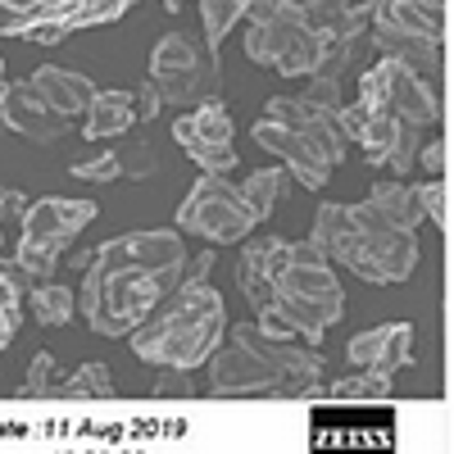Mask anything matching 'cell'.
<instances>
[{"instance_id": "obj_1", "label": "cell", "mask_w": 454, "mask_h": 454, "mask_svg": "<svg viewBox=\"0 0 454 454\" xmlns=\"http://www.w3.org/2000/svg\"><path fill=\"white\" fill-rule=\"evenodd\" d=\"M227 336L223 295L209 278H182L132 332V355L155 368H200Z\"/></svg>"}, {"instance_id": "obj_2", "label": "cell", "mask_w": 454, "mask_h": 454, "mask_svg": "<svg viewBox=\"0 0 454 454\" xmlns=\"http://www.w3.org/2000/svg\"><path fill=\"white\" fill-rule=\"evenodd\" d=\"M309 241L340 269H350L364 282H409L419 269V241L400 227H372L350 214V205H318Z\"/></svg>"}, {"instance_id": "obj_3", "label": "cell", "mask_w": 454, "mask_h": 454, "mask_svg": "<svg viewBox=\"0 0 454 454\" xmlns=\"http://www.w3.org/2000/svg\"><path fill=\"white\" fill-rule=\"evenodd\" d=\"M177 286V278L168 273H145V269H119L109 263L100 250H91V263H87V278H82V291H78V305L87 314V327L96 336H128L160 300Z\"/></svg>"}, {"instance_id": "obj_4", "label": "cell", "mask_w": 454, "mask_h": 454, "mask_svg": "<svg viewBox=\"0 0 454 454\" xmlns=\"http://www.w3.org/2000/svg\"><path fill=\"white\" fill-rule=\"evenodd\" d=\"M246 55L263 68H278L282 78H309L323 42L309 32L305 10L295 0H259L246 14Z\"/></svg>"}, {"instance_id": "obj_5", "label": "cell", "mask_w": 454, "mask_h": 454, "mask_svg": "<svg viewBox=\"0 0 454 454\" xmlns=\"http://www.w3.org/2000/svg\"><path fill=\"white\" fill-rule=\"evenodd\" d=\"M150 82H155L164 109H182V105H205V100H218L223 96V68H218V55L196 42L192 32H168L164 42L150 55Z\"/></svg>"}, {"instance_id": "obj_6", "label": "cell", "mask_w": 454, "mask_h": 454, "mask_svg": "<svg viewBox=\"0 0 454 454\" xmlns=\"http://www.w3.org/2000/svg\"><path fill=\"white\" fill-rule=\"evenodd\" d=\"M273 291H278V309L291 318L295 336L305 340H323V332L346 309L332 259H286V269L273 278Z\"/></svg>"}, {"instance_id": "obj_7", "label": "cell", "mask_w": 454, "mask_h": 454, "mask_svg": "<svg viewBox=\"0 0 454 454\" xmlns=\"http://www.w3.org/2000/svg\"><path fill=\"white\" fill-rule=\"evenodd\" d=\"M259 218L246 209L241 192L232 182H223L218 173H205L192 196L177 205V227L182 232H192L209 246H232V241H246V232L254 227Z\"/></svg>"}, {"instance_id": "obj_8", "label": "cell", "mask_w": 454, "mask_h": 454, "mask_svg": "<svg viewBox=\"0 0 454 454\" xmlns=\"http://www.w3.org/2000/svg\"><path fill=\"white\" fill-rule=\"evenodd\" d=\"M227 336L250 346L278 372L273 395H282V400H323V364L327 359L318 350L295 346V340H282V336H269L259 323H237V327H227Z\"/></svg>"}, {"instance_id": "obj_9", "label": "cell", "mask_w": 454, "mask_h": 454, "mask_svg": "<svg viewBox=\"0 0 454 454\" xmlns=\"http://www.w3.org/2000/svg\"><path fill=\"white\" fill-rule=\"evenodd\" d=\"M359 100L395 114V119H404L413 128L441 123V96H436V87L423 82L419 73H409L395 59H377L372 68L359 73Z\"/></svg>"}, {"instance_id": "obj_10", "label": "cell", "mask_w": 454, "mask_h": 454, "mask_svg": "<svg viewBox=\"0 0 454 454\" xmlns=\"http://www.w3.org/2000/svg\"><path fill=\"white\" fill-rule=\"evenodd\" d=\"M173 137L177 145L192 155L205 173L227 177L237 168V145H232V114L223 109V100H205L192 114L173 119Z\"/></svg>"}, {"instance_id": "obj_11", "label": "cell", "mask_w": 454, "mask_h": 454, "mask_svg": "<svg viewBox=\"0 0 454 454\" xmlns=\"http://www.w3.org/2000/svg\"><path fill=\"white\" fill-rule=\"evenodd\" d=\"M109 263L119 269H145V273H168L182 282L186 269V246L177 232H164V227H150V232H123L105 246H96Z\"/></svg>"}, {"instance_id": "obj_12", "label": "cell", "mask_w": 454, "mask_h": 454, "mask_svg": "<svg viewBox=\"0 0 454 454\" xmlns=\"http://www.w3.org/2000/svg\"><path fill=\"white\" fill-rule=\"evenodd\" d=\"M250 137H254V145L273 150V155L282 160V168H286L300 186H309V192L327 186V177H332L336 164L323 155V150H318L305 132H295V128H286V123H273V119H259V123L250 128Z\"/></svg>"}, {"instance_id": "obj_13", "label": "cell", "mask_w": 454, "mask_h": 454, "mask_svg": "<svg viewBox=\"0 0 454 454\" xmlns=\"http://www.w3.org/2000/svg\"><path fill=\"white\" fill-rule=\"evenodd\" d=\"M205 364H209V391L214 395H273V387H278V372L250 346H241V340L218 346Z\"/></svg>"}, {"instance_id": "obj_14", "label": "cell", "mask_w": 454, "mask_h": 454, "mask_svg": "<svg viewBox=\"0 0 454 454\" xmlns=\"http://www.w3.org/2000/svg\"><path fill=\"white\" fill-rule=\"evenodd\" d=\"M286 259H291V241L286 237H259V241H250L241 250V259H237V286H241L246 305L254 314H263L278 300L273 278L286 269Z\"/></svg>"}, {"instance_id": "obj_15", "label": "cell", "mask_w": 454, "mask_h": 454, "mask_svg": "<svg viewBox=\"0 0 454 454\" xmlns=\"http://www.w3.org/2000/svg\"><path fill=\"white\" fill-rule=\"evenodd\" d=\"M91 218H96V205H91V200L46 196V200L27 205L23 232H19V237H32V241H46V246H55V250H68Z\"/></svg>"}, {"instance_id": "obj_16", "label": "cell", "mask_w": 454, "mask_h": 454, "mask_svg": "<svg viewBox=\"0 0 454 454\" xmlns=\"http://www.w3.org/2000/svg\"><path fill=\"white\" fill-rule=\"evenodd\" d=\"M263 119L305 132L332 164L346 160V137H340V128H336V114H332V109H318V105L305 100V96H273L269 105H263Z\"/></svg>"}, {"instance_id": "obj_17", "label": "cell", "mask_w": 454, "mask_h": 454, "mask_svg": "<svg viewBox=\"0 0 454 454\" xmlns=\"http://www.w3.org/2000/svg\"><path fill=\"white\" fill-rule=\"evenodd\" d=\"M346 359H350L355 368L395 377V372L413 359V327H409V323H377V327L350 336Z\"/></svg>"}, {"instance_id": "obj_18", "label": "cell", "mask_w": 454, "mask_h": 454, "mask_svg": "<svg viewBox=\"0 0 454 454\" xmlns=\"http://www.w3.org/2000/svg\"><path fill=\"white\" fill-rule=\"evenodd\" d=\"M0 114H5V123L14 132H23L27 141H42V145L64 141L68 137V123H73V119L55 114L42 96H36L32 82H5V91H0Z\"/></svg>"}, {"instance_id": "obj_19", "label": "cell", "mask_w": 454, "mask_h": 454, "mask_svg": "<svg viewBox=\"0 0 454 454\" xmlns=\"http://www.w3.org/2000/svg\"><path fill=\"white\" fill-rule=\"evenodd\" d=\"M364 5H368V23L382 32L445 42V14L450 10H432V5H419V0H364Z\"/></svg>"}, {"instance_id": "obj_20", "label": "cell", "mask_w": 454, "mask_h": 454, "mask_svg": "<svg viewBox=\"0 0 454 454\" xmlns=\"http://www.w3.org/2000/svg\"><path fill=\"white\" fill-rule=\"evenodd\" d=\"M350 214L359 223H372V227H400V232H419V200H413V186L409 182H377L368 200L350 205Z\"/></svg>"}, {"instance_id": "obj_21", "label": "cell", "mask_w": 454, "mask_h": 454, "mask_svg": "<svg viewBox=\"0 0 454 454\" xmlns=\"http://www.w3.org/2000/svg\"><path fill=\"white\" fill-rule=\"evenodd\" d=\"M305 23L318 42H355L368 32V5L364 0H305Z\"/></svg>"}, {"instance_id": "obj_22", "label": "cell", "mask_w": 454, "mask_h": 454, "mask_svg": "<svg viewBox=\"0 0 454 454\" xmlns=\"http://www.w3.org/2000/svg\"><path fill=\"white\" fill-rule=\"evenodd\" d=\"M32 91L42 96L55 114H64V119H78V114H87L96 87L82 78V73H73V68H59V64H42L32 73Z\"/></svg>"}, {"instance_id": "obj_23", "label": "cell", "mask_w": 454, "mask_h": 454, "mask_svg": "<svg viewBox=\"0 0 454 454\" xmlns=\"http://www.w3.org/2000/svg\"><path fill=\"white\" fill-rule=\"evenodd\" d=\"M368 46L382 59H395L409 73H419L423 82H432L436 73L445 68V42H423V36H404V32H382V27H377L368 36Z\"/></svg>"}, {"instance_id": "obj_24", "label": "cell", "mask_w": 454, "mask_h": 454, "mask_svg": "<svg viewBox=\"0 0 454 454\" xmlns=\"http://www.w3.org/2000/svg\"><path fill=\"white\" fill-rule=\"evenodd\" d=\"M137 128V100L132 91H96L87 114H82V137L87 141H109Z\"/></svg>"}, {"instance_id": "obj_25", "label": "cell", "mask_w": 454, "mask_h": 454, "mask_svg": "<svg viewBox=\"0 0 454 454\" xmlns=\"http://www.w3.org/2000/svg\"><path fill=\"white\" fill-rule=\"evenodd\" d=\"M237 192H241V200L254 218H269L278 209V200H286V192H291V173L286 168H259L237 186Z\"/></svg>"}, {"instance_id": "obj_26", "label": "cell", "mask_w": 454, "mask_h": 454, "mask_svg": "<svg viewBox=\"0 0 454 454\" xmlns=\"http://www.w3.org/2000/svg\"><path fill=\"white\" fill-rule=\"evenodd\" d=\"M391 395V377L382 372H368V368H355L350 377L323 387V400H336V404H377Z\"/></svg>"}, {"instance_id": "obj_27", "label": "cell", "mask_w": 454, "mask_h": 454, "mask_svg": "<svg viewBox=\"0 0 454 454\" xmlns=\"http://www.w3.org/2000/svg\"><path fill=\"white\" fill-rule=\"evenodd\" d=\"M259 5V0H200V23H205V46L218 55L227 32H232L250 10Z\"/></svg>"}, {"instance_id": "obj_28", "label": "cell", "mask_w": 454, "mask_h": 454, "mask_svg": "<svg viewBox=\"0 0 454 454\" xmlns=\"http://www.w3.org/2000/svg\"><path fill=\"white\" fill-rule=\"evenodd\" d=\"M27 305H32V318L42 327H64L73 318V305H78V300H73V291L59 286V282H36Z\"/></svg>"}, {"instance_id": "obj_29", "label": "cell", "mask_w": 454, "mask_h": 454, "mask_svg": "<svg viewBox=\"0 0 454 454\" xmlns=\"http://www.w3.org/2000/svg\"><path fill=\"white\" fill-rule=\"evenodd\" d=\"M55 400H114V377L100 359H91L73 372L68 382L55 387Z\"/></svg>"}, {"instance_id": "obj_30", "label": "cell", "mask_w": 454, "mask_h": 454, "mask_svg": "<svg viewBox=\"0 0 454 454\" xmlns=\"http://www.w3.org/2000/svg\"><path fill=\"white\" fill-rule=\"evenodd\" d=\"M114 155H119L123 177H132V182H141V177H150V173L160 168V150H155V141H150L145 132L132 137V128L123 132V145H114Z\"/></svg>"}, {"instance_id": "obj_31", "label": "cell", "mask_w": 454, "mask_h": 454, "mask_svg": "<svg viewBox=\"0 0 454 454\" xmlns=\"http://www.w3.org/2000/svg\"><path fill=\"white\" fill-rule=\"evenodd\" d=\"M14 259L32 273V282H51L55 269H59V259H64V250H55V246H46V241H32V237H19Z\"/></svg>"}, {"instance_id": "obj_32", "label": "cell", "mask_w": 454, "mask_h": 454, "mask_svg": "<svg viewBox=\"0 0 454 454\" xmlns=\"http://www.w3.org/2000/svg\"><path fill=\"white\" fill-rule=\"evenodd\" d=\"M419 145H423V128L400 123L395 128V141L387 145V155H382V168H391L395 177H404L413 164H419Z\"/></svg>"}, {"instance_id": "obj_33", "label": "cell", "mask_w": 454, "mask_h": 454, "mask_svg": "<svg viewBox=\"0 0 454 454\" xmlns=\"http://www.w3.org/2000/svg\"><path fill=\"white\" fill-rule=\"evenodd\" d=\"M413 200H419V214L445 232V227H450V182L445 177L419 182V186H413Z\"/></svg>"}, {"instance_id": "obj_34", "label": "cell", "mask_w": 454, "mask_h": 454, "mask_svg": "<svg viewBox=\"0 0 454 454\" xmlns=\"http://www.w3.org/2000/svg\"><path fill=\"white\" fill-rule=\"evenodd\" d=\"M19 400H55V355L51 350L32 355V368L19 387Z\"/></svg>"}, {"instance_id": "obj_35", "label": "cell", "mask_w": 454, "mask_h": 454, "mask_svg": "<svg viewBox=\"0 0 454 454\" xmlns=\"http://www.w3.org/2000/svg\"><path fill=\"white\" fill-rule=\"evenodd\" d=\"M68 173L78 177V182H119L123 168H119V155L114 150H100L96 145V155H82V160H73Z\"/></svg>"}, {"instance_id": "obj_36", "label": "cell", "mask_w": 454, "mask_h": 454, "mask_svg": "<svg viewBox=\"0 0 454 454\" xmlns=\"http://www.w3.org/2000/svg\"><path fill=\"white\" fill-rule=\"evenodd\" d=\"M155 400H192L196 395V382H192V368H160L155 377Z\"/></svg>"}, {"instance_id": "obj_37", "label": "cell", "mask_w": 454, "mask_h": 454, "mask_svg": "<svg viewBox=\"0 0 454 454\" xmlns=\"http://www.w3.org/2000/svg\"><path fill=\"white\" fill-rule=\"evenodd\" d=\"M19 318H23V295L0 278V350L14 340V332H19Z\"/></svg>"}, {"instance_id": "obj_38", "label": "cell", "mask_w": 454, "mask_h": 454, "mask_svg": "<svg viewBox=\"0 0 454 454\" xmlns=\"http://www.w3.org/2000/svg\"><path fill=\"white\" fill-rule=\"evenodd\" d=\"M23 214H27V200L10 186H0V232L5 237H19L23 232Z\"/></svg>"}, {"instance_id": "obj_39", "label": "cell", "mask_w": 454, "mask_h": 454, "mask_svg": "<svg viewBox=\"0 0 454 454\" xmlns=\"http://www.w3.org/2000/svg\"><path fill=\"white\" fill-rule=\"evenodd\" d=\"M132 100H137V123H155V119H160L164 100H160V91H155V82H150V78L137 87V96H132Z\"/></svg>"}, {"instance_id": "obj_40", "label": "cell", "mask_w": 454, "mask_h": 454, "mask_svg": "<svg viewBox=\"0 0 454 454\" xmlns=\"http://www.w3.org/2000/svg\"><path fill=\"white\" fill-rule=\"evenodd\" d=\"M419 164L432 173V177H445V164H450V141H427V145H419Z\"/></svg>"}, {"instance_id": "obj_41", "label": "cell", "mask_w": 454, "mask_h": 454, "mask_svg": "<svg viewBox=\"0 0 454 454\" xmlns=\"http://www.w3.org/2000/svg\"><path fill=\"white\" fill-rule=\"evenodd\" d=\"M305 100H314L318 109H340L346 100H340V82H327V78H309V91H305Z\"/></svg>"}, {"instance_id": "obj_42", "label": "cell", "mask_w": 454, "mask_h": 454, "mask_svg": "<svg viewBox=\"0 0 454 454\" xmlns=\"http://www.w3.org/2000/svg\"><path fill=\"white\" fill-rule=\"evenodd\" d=\"M0 278H5V282H10V286H14L23 300H27V295H32V286H36V282H32V273L23 269V263H19L14 254H0Z\"/></svg>"}, {"instance_id": "obj_43", "label": "cell", "mask_w": 454, "mask_h": 454, "mask_svg": "<svg viewBox=\"0 0 454 454\" xmlns=\"http://www.w3.org/2000/svg\"><path fill=\"white\" fill-rule=\"evenodd\" d=\"M209 269H214V254L205 250V254H196V263H186L182 278H209Z\"/></svg>"}, {"instance_id": "obj_44", "label": "cell", "mask_w": 454, "mask_h": 454, "mask_svg": "<svg viewBox=\"0 0 454 454\" xmlns=\"http://www.w3.org/2000/svg\"><path fill=\"white\" fill-rule=\"evenodd\" d=\"M182 5H186V0H164V10H168V14H177Z\"/></svg>"}, {"instance_id": "obj_45", "label": "cell", "mask_w": 454, "mask_h": 454, "mask_svg": "<svg viewBox=\"0 0 454 454\" xmlns=\"http://www.w3.org/2000/svg\"><path fill=\"white\" fill-rule=\"evenodd\" d=\"M0 91H5V59H0Z\"/></svg>"}, {"instance_id": "obj_46", "label": "cell", "mask_w": 454, "mask_h": 454, "mask_svg": "<svg viewBox=\"0 0 454 454\" xmlns=\"http://www.w3.org/2000/svg\"><path fill=\"white\" fill-rule=\"evenodd\" d=\"M0 246H5V232H0Z\"/></svg>"}]
</instances>
